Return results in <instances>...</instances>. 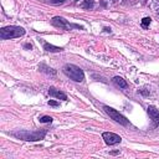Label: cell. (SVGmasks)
I'll return each mask as SVG.
<instances>
[{"label": "cell", "mask_w": 159, "mask_h": 159, "mask_svg": "<svg viewBox=\"0 0 159 159\" xmlns=\"http://www.w3.org/2000/svg\"><path fill=\"white\" fill-rule=\"evenodd\" d=\"M63 73L68 78H71L72 81H75V82H82L84 80L83 71L78 66L72 65V63H67V65L63 66Z\"/></svg>", "instance_id": "cell-2"}, {"label": "cell", "mask_w": 159, "mask_h": 159, "mask_svg": "<svg viewBox=\"0 0 159 159\" xmlns=\"http://www.w3.org/2000/svg\"><path fill=\"white\" fill-rule=\"evenodd\" d=\"M82 7H93V0H86L82 4Z\"/></svg>", "instance_id": "cell-13"}, {"label": "cell", "mask_w": 159, "mask_h": 159, "mask_svg": "<svg viewBox=\"0 0 159 159\" xmlns=\"http://www.w3.org/2000/svg\"><path fill=\"white\" fill-rule=\"evenodd\" d=\"M102 138H103L104 143L108 144V145H113V144L120 143V140H122V138H120L118 134L112 133V132H104V133L102 134Z\"/></svg>", "instance_id": "cell-5"}, {"label": "cell", "mask_w": 159, "mask_h": 159, "mask_svg": "<svg viewBox=\"0 0 159 159\" xmlns=\"http://www.w3.org/2000/svg\"><path fill=\"white\" fill-rule=\"evenodd\" d=\"M113 82H114L117 86H119L120 88H125V87H127V82H125L122 77H119V76H116V77L113 78Z\"/></svg>", "instance_id": "cell-10"}, {"label": "cell", "mask_w": 159, "mask_h": 159, "mask_svg": "<svg viewBox=\"0 0 159 159\" xmlns=\"http://www.w3.org/2000/svg\"><path fill=\"white\" fill-rule=\"evenodd\" d=\"M25 34V30L20 26H5L0 30V37L2 40H9V39H15V37H20Z\"/></svg>", "instance_id": "cell-3"}, {"label": "cell", "mask_w": 159, "mask_h": 159, "mask_svg": "<svg viewBox=\"0 0 159 159\" xmlns=\"http://www.w3.org/2000/svg\"><path fill=\"white\" fill-rule=\"evenodd\" d=\"M46 134V130H36V132H29V130H19V132H12L11 135L22 139V140H30V142H36L43 139Z\"/></svg>", "instance_id": "cell-1"}, {"label": "cell", "mask_w": 159, "mask_h": 159, "mask_svg": "<svg viewBox=\"0 0 159 159\" xmlns=\"http://www.w3.org/2000/svg\"><path fill=\"white\" fill-rule=\"evenodd\" d=\"M43 48L46 51H50V52H60V51H62V47H57V46H53V45L47 43V42L43 45Z\"/></svg>", "instance_id": "cell-9"}, {"label": "cell", "mask_w": 159, "mask_h": 159, "mask_svg": "<svg viewBox=\"0 0 159 159\" xmlns=\"http://www.w3.org/2000/svg\"><path fill=\"white\" fill-rule=\"evenodd\" d=\"M139 92H140L142 94H144V96H148V94H149V92H148V91H144V89H139Z\"/></svg>", "instance_id": "cell-16"}, {"label": "cell", "mask_w": 159, "mask_h": 159, "mask_svg": "<svg viewBox=\"0 0 159 159\" xmlns=\"http://www.w3.org/2000/svg\"><path fill=\"white\" fill-rule=\"evenodd\" d=\"M75 1H78V0H75Z\"/></svg>", "instance_id": "cell-18"}, {"label": "cell", "mask_w": 159, "mask_h": 159, "mask_svg": "<svg viewBox=\"0 0 159 159\" xmlns=\"http://www.w3.org/2000/svg\"><path fill=\"white\" fill-rule=\"evenodd\" d=\"M148 114L150 117V119L154 123V127H157L159 124V111L154 107V106H149L148 107Z\"/></svg>", "instance_id": "cell-7"}, {"label": "cell", "mask_w": 159, "mask_h": 159, "mask_svg": "<svg viewBox=\"0 0 159 159\" xmlns=\"http://www.w3.org/2000/svg\"><path fill=\"white\" fill-rule=\"evenodd\" d=\"M31 47H32L31 43H26V45H25V48H31Z\"/></svg>", "instance_id": "cell-17"}, {"label": "cell", "mask_w": 159, "mask_h": 159, "mask_svg": "<svg viewBox=\"0 0 159 159\" xmlns=\"http://www.w3.org/2000/svg\"><path fill=\"white\" fill-rule=\"evenodd\" d=\"M150 21H152V19H150V17H144V19L142 20V26H143V27H147V26H149Z\"/></svg>", "instance_id": "cell-12"}, {"label": "cell", "mask_w": 159, "mask_h": 159, "mask_svg": "<svg viewBox=\"0 0 159 159\" xmlns=\"http://www.w3.org/2000/svg\"><path fill=\"white\" fill-rule=\"evenodd\" d=\"M103 108H104L106 113H107L113 120H116L117 123H119V124H122V125H128V124H129L128 119H127L124 116H122L118 111H116V109H113L112 107H108V106H104Z\"/></svg>", "instance_id": "cell-4"}, {"label": "cell", "mask_w": 159, "mask_h": 159, "mask_svg": "<svg viewBox=\"0 0 159 159\" xmlns=\"http://www.w3.org/2000/svg\"><path fill=\"white\" fill-rule=\"evenodd\" d=\"M40 122H41V123H51V122H52V117H50V116H43V117L40 118Z\"/></svg>", "instance_id": "cell-11"}, {"label": "cell", "mask_w": 159, "mask_h": 159, "mask_svg": "<svg viewBox=\"0 0 159 159\" xmlns=\"http://www.w3.org/2000/svg\"><path fill=\"white\" fill-rule=\"evenodd\" d=\"M65 0H51V2L52 4H61V2H63Z\"/></svg>", "instance_id": "cell-15"}, {"label": "cell", "mask_w": 159, "mask_h": 159, "mask_svg": "<svg viewBox=\"0 0 159 159\" xmlns=\"http://www.w3.org/2000/svg\"><path fill=\"white\" fill-rule=\"evenodd\" d=\"M48 94H50L51 97H56V98H58V99L67 101V96H66L63 92H61V91H58V89H56V88H53V87H50Z\"/></svg>", "instance_id": "cell-8"}, {"label": "cell", "mask_w": 159, "mask_h": 159, "mask_svg": "<svg viewBox=\"0 0 159 159\" xmlns=\"http://www.w3.org/2000/svg\"><path fill=\"white\" fill-rule=\"evenodd\" d=\"M51 22H52L53 26H56V27H61V29H68V27H71V26L82 29L80 25H71V24H68L63 17H60V16H55V17L51 20Z\"/></svg>", "instance_id": "cell-6"}, {"label": "cell", "mask_w": 159, "mask_h": 159, "mask_svg": "<svg viewBox=\"0 0 159 159\" xmlns=\"http://www.w3.org/2000/svg\"><path fill=\"white\" fill-rule=\"evenodd\" d=\"M48 104L52 106V107H57L58 106V102H56V101H48Z\"/></svg>", "instance_id": "cell-14"}]
</instances>
